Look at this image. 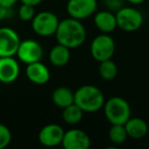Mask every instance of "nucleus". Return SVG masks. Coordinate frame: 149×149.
Instances as JSON below:
<instances>
[{
	"label": "nucleus",
	"mask_w": 149,
	"mask_h": 149,
	"mask_svg": "<svg viewBox=\"0 0 149 149\" xmlns=\"http://www.w3.org/2000/svg\"><path fill=\"white\" fill-rule=\"evenodd\" d=\"M128 137L133 139H141L148 133V125L140 118H130L125 124Z\"/></svg>",
	"instance_id": "obj_15"
},
{
	"label": "nucleus",
	"mask_w": 149,
	"mask_h": 149,
	"mask_svg": "<svg viewBox=\"0 0 149 149\" xmlns=\"http://www.w3.org/2000/svg\"><path fill=\"white\" fill-rule=\"evenodd\" d=\"M11 142V132L5 125L0 124V149H4Z\"/></svg>",
	"instance_id": "obj_22"
},
{
	"label": "nucleus",
	"mask_w": 149,
	"mask_h": 149,
	"mask_svg": "<svg viewBox=\"0 0 149 149\" xmlns=\"http://www.w3.org/2000/svg\"><path fill=\"white\" fill-rule=\"evenodd\" d=\"M118 28L126 32H135L143 24V15L136 8L124 7L116 10V13Z\"/></svg>",
	"instance_id": "obj_6"
},
{
	"label": "nucleus",
	"mask_w": 149,
	"mask_h": 149,
	"mask_svg": "<svg viewBox=\"0 0 149 149\" xmlns=\"http://www.w3.org/2000/svg\"><path fill=\"white\" fill-rule=\"evenodd\" d=\"M94 24L99 31L105 34L110 33L118 28L116 15L111 10L98 11L94 17Z\"/></svg>",
	"instance_id": "obj_14"
},
{
	"label": "nucleus",
	"mask_w": 149,
	"mask_h": 149,
	"mask_svg": "<svg viewBox=\"0 0 149 149\" xmlns=\"http://www.w3.org/2000/svg\"><path fill=\"white\" fill-rule=\"evenodd\" d=\"M70 48L62 44L58 43L55 45L49 53V60L54 66L61 68L64 66L70 59Z\"/></svg>",
	"instance_id": "obj_16"
},
{
	"label": "nucleus",
	"mask_w": 149,
	"mask_h": 149,
	"mask_svg": "<svg viewBox=\"0 0 149 149\" xmlns=\"http://www.w3.org/2000/svg\"><path fill=\"white\" fill-rule=\"evenodd\" d=\"M19 76V64L13 56L0 57V82L13 83Z\"/></svg>",
	"instance_id": "obj_12"
},
{
	"label": "nucleus",
	"mask_w": 149,
	"mask_h": 149,
	"mask_svg": "<svg viewBox=\"0 0 149 149\" xmlns=\"http://www.w3.org/2000/svg\"><path fill=\"white\" fill-rule=\"evenodd\" d=\"M15 55H17V58L22 62L29 64L41 59L43 55V48L36 40L27 39L21 41Z\"/></svg>",
	"instance_id": "obj_8"
},
{
	"label": "nucleus",
	"mask_w": 149,
	"mask_h": 149,
	"mask_svg": "<svg viewBox=\"0 0 149 149\" xmlns=\"http://www.w3.org/2000/svg\"><path fill=\"white\" fill-rule=\"evenodd\" d=\"M55 37L59 44L72 49L83 45L87 37V33L80 19L70 17V19L59 22L55 32Z\"/></svg>",
	"instance_id": "obj_1"
},
{
	"label": "nucleus",
	"mask_w": 149,
	"mask_h": 149,
	"mask_svg": "<svg viewBox=\"0 0 149 149\" xmlns=\"http://www.w3.org/2000/svg\"><path fill=\"white\" fill-rule=\"evenodd\" d=\"M43 0H21L22 3H26V4H30L33 5V6H36V5L40 4Z\"/></svg>",
	"instance_id": "obj_26"
},
{
	"label": "nucleus",
	"mask_w": 149,
	"mask_h": 149,
	"mask_svg": "<svg viewBox=\"0 0 149 149\" xmlns=\"http://www.w3.org/2000/svg\"><path fill=\"white\" fill-rule=\"evenodd\" d=\"M103 111L111 125H125L131 118V107L126 99L114 96L104 102Z\"/></svg>",
	"instance_id": "obj_3"
},
{
	"label": "nucleus",
	"mask_w": 149,
	"mask_h": 149,
	"mask_svg": "<svg viewBox=\"0 0 149 149\" xmlns=\"http://www.w3.org/2000/svg\"><path fill=\"white\" fill-rule=\"evenodd\" d=\"M61 145L65 149H88L91 140L88 134L80 129H70L64 132Z\"/></svg>",
	"instance_id": "obj_10"
},
{
	"label": "nucleus",
	"mask_w": 149,
	"mask_h": 149,
	"mask_svg": "<svg viewBox=\"0 0 149 149\" xmlns=\"http://www.w3.org/2000/svg\"><path fill=\"white\" fill-rule=\"evenodd\" d=\"M125 0H104V4L109 10H118L123 7V2Z\"/></svg>",
	"instance_id": "obj_23"
},
{
	"label": "nucleus",
	"mask_w": 149,
	"mask_h": 149,
	"mask_svg": "<svg viewBox=\"0 0 149 149\" xmlns=\"http://www.w3.org/2000/svg\"><path fill=\"white\" fill-rule=\"evenodd\" d=\"M17 2V0H0V5L6 7H13Z\"/></svg>",
	"instance_id": "obj_25"
},
{
	"label": "nucleus",
	"mask_w": 149,
	"mask_h": 149,
	"mask_svg": "<svg viewBox=\"0 0 149 149\" xmlns=\"http://www.w3.org/2000/svg\"><path fill=\"white\" fill-rule=\"evenodd\" d=\"M126 1H128V2H130L131 4H141V3H143L145 1V0H126Z\"/></svg>",
	"instance_id": "obj_27"
},
{
	"label": "nucleus",
	"mask_w": 149,
	"mask_h": 149,
	"mask_svg": "<svg viewBox=\"0 0 149 149\" xmlns=\"http://www.w3.org/2000/svg\"><path fill=\"white\" fill-rule=\"evenodd\" d=\"M97 9L96 0H68L66 11L72 19H85L95 13Z\"/></svg>",
	"instance_id": "obj_7"
},
{
	"label": "nucleus",
	"mask_w": 149,
	"mask_h": 149,
	"mask_svg": "<svg viewBox=\"0 0 149 149\" xmlns=\"http://www.w3.org/2000/svg\"><path fill=\"white\" fill-rule=\"evenodd\" d=\"M64 136V131L59 125L49 124L44 126L38 134V140L43 146L55 147L60 145Z\"/></svg>",
	"instance_id": "obj_11"
},
{
	"label": "nucleus",
	"mask_w": 149,
	"mask_h": 149,
	"mask_svg": "<svg viewBox=\"0 0 149 149\" xmlns=\"http://www.w3.org/2000/svg\"><path fill=\"white\" fill-rule=\"evenodd\" d=\"M21 43L19 34L10 28H0V57L15 56Z\"/></svg>",
	"instance_id": "obj_9"
},
{
	"label": "nucleus",
	"mask_w": 149,
	"mask_h": 149,
	"mask_svg": "<svg viewBox=\"0 0 149 149\" xmlns=\"http://www.w3.org/2000/svg\"><path fill=\"white\" fill-rule=\"evenodd\" d=\"M10 9H11V7H6V6L0 5V22L4 21V19L8 17Z\"/></svg>",
	"instance_id": "obj_24"
},
{
	"label": "nucleus",
	"mask_w": 149,
	"mask_h": 149,
	"mask_svg": "<svg viewBox=\"0 0 149 149\" xmlns=\"http://www.w3.org/2000/svg\"><path fill=\"white\" fill-rule=\"evenodd\" d=\"M59 19L51 11H41L36 13L32 19V29L41 37H49L55 35Z\"/></svg>",
	"instance_id": "obj_4"
},
{
	"label": "nucleus",
	"mask_w": 149,
	"mask_h": 149,
	"mask_svg": "<svg viewBox=\"0 0 149 149\" xmlns=\"http://www.w3.org/2000/svg\"><path fill=\"white\" fill-rule=\"evenodd\" d=\"M52 101L57 107L63 109L74 103V93L66 87H58L52 93Z\"/></svg>",
	"instance_id": "obj_17"
},
{
	"label": "nucleus",
	"mask_w": 149,
	"mask_h": 149,
	"mask_svg": "<svg viewBox=\"0 0 149 149\" xmlns=\"http://www.w3.org/2000/svg\"><path fill=\"white\" fill-rule=\"evenodd\" d=\"M148 147H149V145H148Z\"/></svg>",
	"instance_id": "obj_28"
},
{
	"label": "nucleus",
	"mask_w": 149,
	"mask_h": 149,
	"mask_svg": "<svg viewBox=\"0 0 149 149\" xmlns=\"http://www.w3.org/2000/svg\"><path fill=\"white\" fill-rule=\"evenodd\" d=\"M74 103L84 112H96L103 108L104 95L99 88L84 85L74 92Z\"/></svg>",
	"instance_id": "obj_2"
},
{
	"label": "nucleus",
	"mask_w": 149,
	"mask_h": 149,
	"mask_svg": "<svg viewBox=\"0 0 149 149\" xmlns=\"http://www.w3.org/2000/svg\"><path fill=\"white\" fill-rule=\"evenodd\" d=\"M83 114V110L74 102L72 104L63 108V110H62V120H63L64 123L68 125H77L82 120Z\"/></svg>",
	"instance_id": "obj_18"
},
{
	"label": "nucleus",
	"mask_w": 149,
	"mask_h": 149,
	"mask_svg": "<svg viewBox=\"0 0 149 149\" xmlns=\"http://www.w3.org/2000/svg\"><path fill=\"white\" fill-rule=\"evenodd\" d=\"M99 74L102 79L106 81L113 80L118 74V65L110 59L100 61L99 64Z\"/></svg>",
	"instance_id": "obj_19"
},
{
	"label": "nucleus",
	"mask_w": 149,
	"mask_h": 149,
	"mask_svg": "<svg viewBox=\"0 0 149 149\" xmlns=\"http://www.w3.org/2000/svg\"><path fill=\"white\" fill-rule=\"evenodd\" d=\"M108 137L113 144H123L128 138L125 125H111L109 129V133H108Z\"/></svg>",
	"instance_id": "obj_20"
},
{
	"label": "nucleus",
	"mask_w": 149,
	"mask_h": 149,
	"mask_svg": "<svg viewBox=\"0 0 149 149\" xmlns=\"http://www.w3.org/2000/svg\"><path fill=\"white\" fill-rule=\"evenodd\" d=\"M27 78L36 85H45L50 80V72L48 68L41 61L29 63L26 68Z\"/></svg>",
	"instance_id": "obj_13"
},
{
	"label": "nucleus",
	"mask_w": 149,
	"mask_h": 149,
	"mask_svg": "<svg viewBox=\"0 0 149 149\" xmlns=\"http://www.w3.org/2000/svg\"><path fill=\"white\" fill-rule=\"evenodd\" d=\"M90 51L92 57L98 62L110 59L116 51V43L109 35L104 33L94 38L90 46Z\"/></svg>",
	"instance_id": "obj_5"
},
{
	"label": "nucleus",
	"mask_w": 149,
	"mask_h": 149,
	"mask_svg": "<svg viewBox=\"0 0 149 149\" xmlns=\"http://www.w3.org/2000/svg\"><path fill=\"white\" fill-rule=\"evenodd\" d=\"M35 6L26 3H22L19 9V17L23 22H32L33 17H35Z\"/></svg>",
	"instance_id": "obj_21"
}]
</instances>
